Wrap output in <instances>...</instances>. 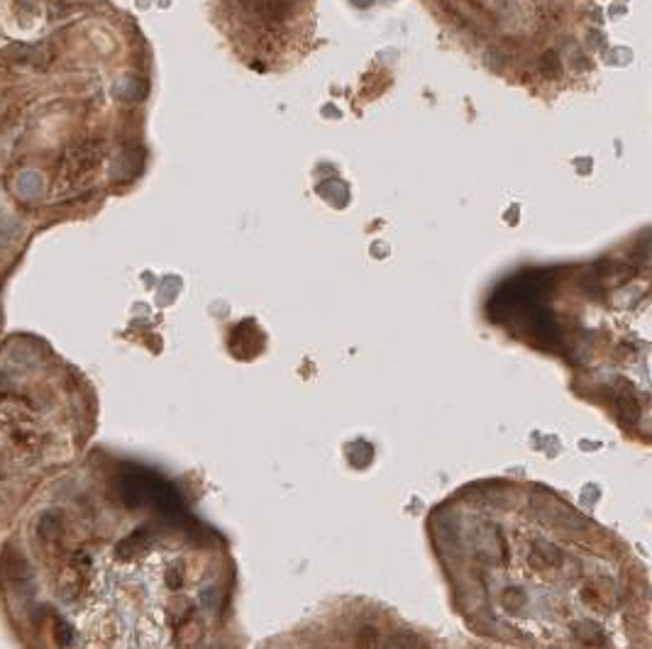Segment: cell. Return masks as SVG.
<instances>
[{"mask_svg":"<svg viewBox=\"0 0 652 649\" xmlns=\"http://www.w3.org/2000/svg\"><path fill=\"white\" fill-rule=\"evenodd\" d=\"M354 649H379V630L376 627H362L354 637Z\"/></svg>","mask_w":652,"mask_h":649,"instance_id":"6da1fadb","label":"cell"},{"mask_svg":"<svg viewBox=\"0 0 652 649\" xmlns=\"http://www.w3.org/2000/svg\"><path fill=\"white\" fill-rule=\"evenodd\" d=\"M37 528H40V535H42V537H54L56 532H59L61 525H59V520H56L54 515H42V518H40V525H37Z\"/></svg>","mask_w":652,"mask_h":649,"instance_id":"7a4b0ae2","label":"cell"},{"mask_svg":"<svg viewBox=\"0 0 652 649\" xmlns=\"http://www.w3.org/2000/svg\"><path fill=\"white\" fill-rule=\"evenodd\" d=\"M56 640H59L61 645L66 647L68 642H71V627L64 625V622H59V625H56Z\"/></svg>","mask_w":652,"mask_h":649,"instance_id":"3957f363","label":"cell"}]
</instances>
